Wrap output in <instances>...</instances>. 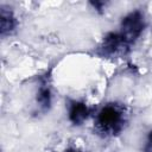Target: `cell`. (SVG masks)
Returning a JSON list of instances; mask_svg holds the SVG:
<instances>
[{
    "label": "cell",
    "instance_id": "3",
    "mask_svg": "<svg viewBox=\"0 0 152 152\" xmlns=\"http://www.w3.org/2000/svg\"><path fill=\"white\" fill-rule=\"evenodd\" d=\"M88 108L82 102L74 101L69 108V119L74 125H81L88 116Z\"/></svg>",
    "mask_w": 152,
    "mask_h": 152
},
{
    "label": "cell",
    "instance_id": "5",
    "mask_svg": "<svg viewBox=\"0 0 152 152\" xmlns=\"http://www.w3.org/2000/svg\"><path fill=\"white\" fill-rule=\"evenodd\" d=\"M37 101L40 106L42 109L46 110L50 107L51 103V95H50V89L48 87H42L38 91V96H37Z\"/></svg>",
    "mask_w": 152,
    "mask_h": 152
},
{
    "label": "cell",
    "instance_id": "2",
    "mask_svg": "<svg viewBox=\"0 0 152 152\" xmlns=\"http://www.w3.org/2000/svg\"><path fill=\"white\" fill-rule=\"evenodd\" d=\"M142 30H144V17L140 12L137 11L125 17L119 33L125 39V42L129 45L141 34Z\"/></svg>",
    "mask_w": 152,
    "mask_h": 152
},
{
    "label": "cell",
    "instance_id": "4",
    "mask_svg": "<svg viewBox=\"0 0 152 152\" xmlns=\"http://www.w3.org/2000/svg\"><path fill=\"white\" fill-rule=\"evenodd\" d=\"M14 27V18L11 12H6L1 8V34L5 36L6 32H11Z\"/></svg>",
    "mask_w": 152,
    "mask_h": 152
},
{
    "label": "cell",
    "instance_id": "1",
    "mask_svg": "<svg viewBox=\"0 0 152 152\" xmlns=\"http://www.w3.org/2000/svg\"><path fill=\"white\" fill-rule=\"evenodd\" d=\"M126 122V112L116 103L106 104L96 115V127L103 134L119 133Z\"/></svg>",
    "mask_w": 152,
    "mask_h": 152
},
{
    "label": "cell",
    "instance_id": "7",
    "mask_svg": "<svg viewBox=\"0 0 152 152\" xmlns=\"http://www.w3.org/2000/svg\"><path fill=\"white\" fill-rule=\"evenodd\" d=\"M65 152H80L78 150H76V148H68Z\"/></svg>",
    "mask_w": 152,
    "mask_h": 152
},
{
    "label": "cell",
    "instance_id": "6",
    "mask_svg": "<svg viewBox=\"0 0 152 152\" xmlns=\"http://www.w3.org/2000/svg\"><path fill=\"white\" fill-rule=\"evenodd\" d=\"M145 152H152V132H150L147 137V142L145 146Z\"/></svg>",
    "mask_w": 152,
    "mask_h": 152
}]
</instances>
